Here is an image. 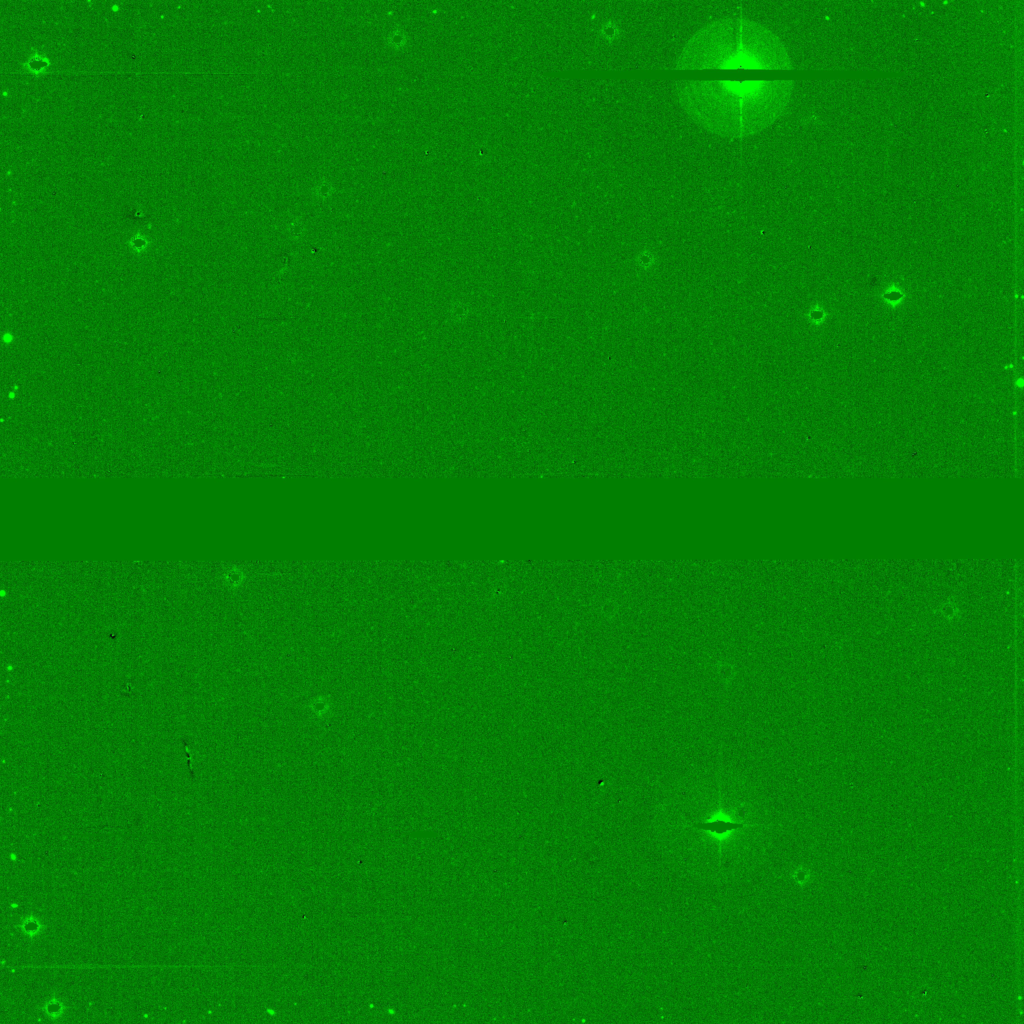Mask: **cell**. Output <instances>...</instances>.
I'll return each instance as SVG.
<instances>
[{
	"mask_svg": "<svg viewBox=\"0 0 1024 1024\" xmlns=\"http://www.w3.org/2000/svg\"><path fill=\"white\" fill-rule=\"evenodd\" d=\"M792 81H688L677 87L686 113L713 134L745 138L770 126L785 110Z\"/></svg>",
	"mask_w": 1024,
	"mask_h": 1024,
	"instance_id": "cell-1",
	"label": "cell"
},
{
	"mask_svg": "<svg viewBox=\"0 0 1024 1024\" xmlns=\"http://www.w3.org/2000/svg\"><path fill=\"white\" fill-rule=\"evenodd\" d=\"M791 62L780 39L764 26L742 18L715 21L684 46L676 70H789Z\"/></svg>",
	"mask_w": 1024,
	"mask_h": 1024,
	"instance_id": "cell-2",
	"label": "cell"
},
{
	"mask_svg": "<svg viewBox=\"0 0 1024 1024\" xmlns=\"http://www.w3.org/2000/svg\"><path fill=\"white\" fill-rule=\"evenodd\" d=\"M746 825H749V824H745V823H741V822H734V821H727V820H724V819H716V820H711V821H706V822H694V823H692V826L697 828V829L705 830V831H710V832L716 833V834H723V833H725L727 831H732V830H735V829H738V828H742V827H744Z\"/></svg>",
	"mask_w": 1024,
	"mask_h": 1024,
	"instance_id": "cell-3",
	"label": "cell"
},
{
	"mask_svg": "<svg viewBox=\"0 0 1024 1024\" xmlns=\"http://www.w3.org/2000/svg\"><path fill=\"white\" fill-rule=\"evenodd\" d=\"M49 66L50 60L38 52H34L23 64V68L33 75H41L45 73Z\"/></svg>",
	"mask_w": 1024,
	"mask_h": 1024,
	"instance_id": "cell-4",
	"label": "cell"
}]
</instances>
